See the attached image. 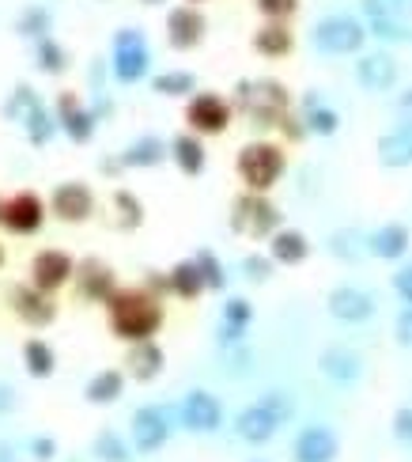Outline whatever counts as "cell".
<instances>
[{"mask_svg":"<svg viewBox=\"0 0 412 462\" xmlns=\"http://www.w3.org/2000/svg\"><path fill=\"white\" fill-rule=\"evenodd\" d=\"M163 322L160 300H151L148 292H117L110 300V330L122 341H151L155 330Z\"/></svg>","mask_w":412,"mask_h":462,"instance_id":"cell-1","label":"cell"},{"mask_svg":"<svg viewBox=\"0 0 412 462\" xmlns=\"http://www.w3.org/2000/svg\"><path fill=\"white\" fill-rule=\"evenodd\" d=\"M234 167H239L243 182L253 189V194H265V189H272L277 179L284 175V152L277 144H269V141H253L239 152Z\"/></svg>","mask_w":412,"mask_h":462,"instance_id":"cell-2","label":"cell"},{"mask_svg":"<svg viewBox=\"0 0 412 462\" xmlns=\"http://www.w3.org/2000/svg\"><path fill=\"white\" fill-rule=\"evenodd\" d=\"M367 27L360 19L352 15H325L314 23V46L322 53H333V57H344V53H360L363 42H367Z\"/></svg>","mask_w":412,"mask_h":462,"instance_id":"cell-3","label":"cell"},{"mask_svg":"<svg viewBox=\"0 0 412 462\" xmlns=\"http://www.w3.org/2000/svg\"><path fill=\"white\" fill-rule=\"evenodd\" d=\"M243 106L250 118H258V125H277L288 110V88L277 80H258V84H239Z\"/></svg>","mask_w":412,"mask_h":462,"instance_id":"cell-4","label":"cell"},{"mask_svg":"<svg viewBox=\"0 0 412 462\" xmlns=\"http://www.w3.org/2000/svg\"><path fill=\"white\" fill-rule=\"evenodd\" d=\"M234 231H246L253 239H265V236H277L280 231V213L277 205L265 201L261 194H246L234 201V217H231Z\"/></svg>","mask_w":412,"mask_h":462,"instance_id":"cell-5","label":"cell"},{"mask_svg":"<svg viewBox=\"0 0 412 462\" xmlns=\"http://www.w3.org/2000/svg\"><path fill=\"white\" fill-rule=\"evenodd\" d=\"M148 42H144V34L136 31V27H125V31H117L114 38V76L122 84H136L141 76L148 72Z\"/></svg>","mask_w":412,"mask_h":462,"instance_id":"cell-6","label":"cell"},{"mask_svg":"<svg viewBox=\"0 0 412 462\" xmlns=\"http://www.w3.org/2000/svg\"><path fill=\"white\" fill-rule=\"evenodd\" d=\"M182 425L189 432H197V436H208L224 425V406H220V398L208 394L205 387L197 391H189L186 402H182Z\"/></svg>","mask_w":412,"mask_h":462,"instance_id":"cell-7","label":"cell"},{"mask_svg":"<svg viewBox=\"0 0 412 462\" xmlns=\"http://www.w3.org/2000/svg\"><path fill=\"white\" fill-rule=\"evenodd\" d=\"M186 122L197 129V133H224L227 122H231V106L224 95H212V91H201V95H193L189 106H186Z\"/></svg>","mask_w":412,"mask_h":462,"instance_id":"cell-8","label":"cell"},{"mask_svg":"<svg viewBox=\"0 0 412 462\" xmlns=\"http://www.w3.org/2000/svg\"><path fill=\"white\" fill-rule=\"evenodd\" d=\"M337 455H341V439L325 425H307L296 436V444H291V458L296 462H333Z\"/></svg>","mask_w":412,"mask_h":462,"instance_id":"cell-9","label":"cell"},{"mask_svg":"<svg viewBox=\"0 0 412 462\" xmlns=\"http://www.w3.org/2000/svg\"><path fill=\"white\" fill-rule=\"evenodd\" d=\"M133 448L141 451V455H151V451H160L167 444V436H170V425H167V413L163 410H155V406H141L133 413Z\"/></svg>","mask_w":412,"mask_h":462,"instance_id":"cell-10","label":"cell"},{"mask_svg":"<svg viewBox=\"0 0 412 462\" xmlns=\"http://www.w3.org/2000/svg\"><path fill=\"white\" fill-rule=\"evenodd\" d=\"M325 307H329V315L337 322H367L371 315H375V296L363 292V288L341 284V288H333L329 292Z\"/></svg>","mask_w":412,"mask_h":462,"instance_id":"cell-11","label":"cell"},{"mask_svg":"<svg viewBox=\"0 0 412 462\" xmlns=\"http://www.w3.org/2000/svg\"><path fill=\"white\" fill-rule=\"evenodd\" d=\"M201 38H205V15L193 5H182L167 15V42L174 50H193Z\"/></svg>","mask_w":412,"mask_h":462,"instance_id":"cell-12","label":"cell"},{"mask_svg":"<svg viewBox=\"0 0 412 462\" xmlns=\"http://www.w3.org/2000/svg\"><path fill=\"white\" fill-rule=\"evenodd\" d=\"M356 80L367 88V91H389L398 84V61L389 53H363L356 61Z\"/></svg>","mask_w":412,"mask_h":462,"instance_id":"cell-13","label":"cell"},{"mask_svg":"<svg viewBox=\"0 0 412 462\" xmlns=\"http://www.w3.org/2000/svg\"><path fill=\"white\" fill-rule=\"evenodd\" d=\"M91 208H95V198H91V189L84 182H65V186L53 189V213L61 220L80 224V220L91 217Z\"/></svg>","mask_w":412,"mask_h":462,"instance_id":"cell-14","label":"cell"},{"mask_svg":"<svg viewBox=\"0 0 412 462\" xmlns=\"http://www.w3.org/2000/svg\"><path fill=\"white\" fill-rule=\"evenodd\" d=\"M31 273H34V284L42 288V292H57V288L72 277V258L65 250H42V254L34 258Z\"/></svg>","mask_w":412,"mask_h":462,"instance_id":"cell-15","label":"cell"},{"mask_svg":"<svg viewBox=\"0 0 412 462\" xmlns=\"http://www.w3.org/2000/svg\"><path fill=\"white\" fill-rule=\"evenodd\" d=\"M318 368H322L325 379L348 387V383H356V379L363 375V360L352 353V349H344V345H329V349L318 356Z\"/></svg>","mask_w":412,"mask_h":462,"instance_id":"cell-16","label":"cell"},{"mask_svg":"<svg viewBox=\"0 0 412 462\" xmlns=\"http://www.w3.org/2000/svg\"><path fill=\"white\" fill-rule=\"evenodd\" d=\"M277 429H280V420L272 417L261 402L258 406H246L239 417H234V432H239L246 444H269V439L277 436Z\"/></svg>","mask_w":412,"mask_h":462,"instance_id":"cell-17","label":"cell"},{"mask_svg":"<svg viewBox=\"0 0 412 462\" xmlns=\"http://www.w3.org/2000/svg\"><path fill=\"white\" fill-rule=\"evenodd\" d=\"M375 152H379V163L389 167V171L412 167V125H401V129L382 133L379 144H375Z\"/></svg>","mask_w":412,"mask_h":462,"instance_id":"cell-18","label":"cell"},{"mask_svg":"<svg viewBox=\"0 0 412 462\" xmlns=\"http://www.w3.org/2000/svg\"><path fill=\"white\" fill-rule=\"evenodd\" d=\"M367 250L375 258H382V262L405 258V250H408V227L405 224H382L379 231H371V236H367Z\"/></svg>","mask_w":412,"mask_h":462,"instance_id":"cell-19","label":"cell"},{"mask_svg":"<svg viewBox=\"0 0 412 462\" xmlns=\"http://www.w3.org/2000/svg\"><path fill=\"white\" fill-rule=\"evenodd\" d=\"M163 349H160V345H155V341H136L133 345V349H129V375L136 379V383H151L155 375H160L163 372Z\"/></svg>","mask_w":412,"mask_h":462,"instance_id":"cell-20","label":"cell"},{"mask_svg":"<svg viewBox=\"0 0 412 462\" xmlns=\"http://www.w3.org/2000/svg\"><path fill=\"white\" fill-rule=\"evenodd\" d=\"M5 224L12 231H19V236H31V231L42 227V201H38L34 194H15L8 201V217Z\"/></svg>","mask_w":412,"mask_h":462,"instance_id":"cell-21","label":"cell"},{"mask_svg":"<svg viewBox=\"0 0 412 462\" xmlns=\"http://www.w3.org/2000/svg\"><path fill=\"white\" fill-rule=\"evenodd\" d=\"M307 254H310V243H307L303 231L284 227V231H277V236H272V243H269V258L280 262V265H299V262H307Z\"/></svg>","mask_w":412,"mask_h":462,"instance_id":"cell-22","label":"cell"},{"mask_svg":"<svg viewBox=\"0 0 412 462\" xmlns=\"http://www.w3.org/2000/svg\"><path fill=\"white\" fill-rule=\"evenodd\" d=\"M61 125H65V133L76 144H87L91 133H95V114L84 110L72 95H61Z\"/></svg>","mask_w":412,"mask_h":462,"instance_id":"cell-23","label":"cell"},{"mask_svg":"<svg viewBox=\"0 0 412 462\" xmlns=\"http://www.w3.org/2000/svg\"><path fill=\"white\" fill-rule=\"evenodd\" d=\"M167 288L174 296H182V300H197L208 284H205V273H201L197 262H179L167 273Z\"/></svg>","mask_w":412,"mask_h":462,"instance_id":"cell-24","label":"cell"},{"mask_svg":"<svg viewBox=\"0 0 412 462\" xmlns=\"http://www.w3.org/2000/svg\"><path fill=\"white\" fill-rule=\"evenodd\" d=\"M253 322V303L243 300V296H234L224 303V326H220V341H239L246 334V326Z\"/></svg>","mask_w":412,"mask_h":462,"instance_id":"cell-25","label":"cell"},{"mask_svg":"<svg viewBox=\"0 0 412 462\" xmlns=\"http://www.w3.org/2000/svg\"><path fill=\"white\" fill-rule=\"evenodd\" d=\"M253 50H258L261 57H284L291 50V31L284 27V19H272V23L258 27V34H253Z\"/></svg>","mask_w":412,"mask_h":462,"instance_id":"cell-26","label":"cell"},{"mask_svg":"<svg viewBox=\"0 0 412 462\" xmlns=\"http://www.w3.org/2000/svg\"><path fill=\"white\" fill-rule=\"evenodd\" d=\"M170 160L179 163V171L182 175H201L205 171V148H201V141L197 137H174V144H170Z\"/></svg>","mask_w":412,"mask_h":462,"instance_id":"cell-27","label":"cell"},{"mask_svg":"<svg viewBox=\"0 0 412 462\" xmlns=\"http://www.w3.org/2000/svg\"><path fill=\"white\" fill-rule=\"evenodd\" d=\"M167 156H170V152L163 148L160 137H141L136 144H129V148L122 152V163H125V167H155V163H163Z\"/></svg>","mask_w":412,"mask_h":462,"instance_id":"cell-28","label":"cell"},{"mask_svg":"<svg viewBox=\"0 0 412 462\" xmlns=\"http://www.w3.org/2000/svg\"><path fill=\"white\" fill-rule=\"evenodd\" d=\"M80 284H84V296H95V300H103V303H110V300L117 296L114 273H110L106 265H99V262H87V265H84Z\"/></svg>","mask_w":412,"mask_h":462,"instance_id":"cell-29","label":"cell"},{"mask_svg":"<svg viewBox=\"0 0 412 462\" xmlns=\"http://www.w3.org/2000/svg\"><path fill=\"white\" fill-rule=\"evenodd\" d=\"M122 387H125V379H122V372H99L95 375L87 387H84V398L91 402V406H110V402H117V394H122Z\"/></svg>","mask_w":412,"mask_h":462,"instance_id":"cell-30","label":"cell"},{"mask_svg":"<svg viewBox=\"0 0 412 462\" xmlns=\"http://www.w3.org/2000/svg\"><path fill=\"white\" fill-rule=\"evenodd\" d=\"M23 364H27V375H34V379H50L53 375V349L42 341V337H31L27 345H23Z\"/></svg>","mask_w":412,"mask_h":462,"instance_id":"cell-31","label":"cell"},{"mask_svg":"<svg viewBox=\"0 0 412 462\" xmlns=\"http://www.w3.org/2000/svg\"><path fill=\"white\" fill-rule=\"evenodd\" d=\"M15 311L23 315L27 322H34V326H46L53 319V303L46 296L31 292V288H19V292H15Z\"/></svg>","mask_w":412,"mask_h":462,"instance_id":"cell-32","label":"cell"},{"mask_svg":"<svg viewBox=\"0 0 412 462\" xmlns=\"http://www.w3.org/2000/svg\"><path fill=\"white\" fill-rule=\"evenodd\" d=\"M151 88L160 91V95H167V99H182V95H193V88H197V76L193 72H160L151 80Z\"/></svg>","mask_w":412,"mask_h":462,"instance_id":"cell-33","label":"cell"},{"mask_svg":"<svg viewBox=\"0 0 412 462\" xmlns=\"http://www.w3.org/2000/svg\"><path fill=\"white\" fill-rule=\"evenodd\" d=\"M91 451H95V458H103V462H129L133 455H129V444L117 432H99L95 436V444H91Z\"/></svg>","mask_w":412,"mask_h":462,"instance_id":"cell-34","label":"cell"},{"mask_svg":"<svg viewBox=\"0 0 412 462\" xmlns=\"http://www.w3.org/2000/svg\"><path fill=\"white\" fill-rule=\"evenodd\" d=\"M307 129L318 133V137H333V133L341 129V114L329 110V106H307Z\"/></svg>","mask_w":412,"mask_h":462,"instance_id":"cell-35","label":"cell"},{"mask_svg":"<svg viewBox=\"0 0 412 462\" xmlns=\"http://www.w3.org/2000/svg\"><path fill=\"white\" fill-rule=\"evenodd\" d=\"M114 205H117V213H122V227H141L144 220V205L136 201V194H129V189H117L114 194Z\"/></svg>","mask_w":412,"mask_h":462,"instance_id":"cell-36","label":"cell"},{"mask_svg":"<svg viewBox=\"0 0 412 462\" xmlns=\"http://www.w3.org/2000/svg\"><path fill=\"white\" fill-rule=\"evenodd\" d=\"M201 265V273H205V284L208 288H215V292H220V288L227 284V273H224V265H220V258L212 254V250H197V258H193Z\"/></svg>","mask_w":412,"mask_h":462,"instance_id":"cell-37","label":"cell"},{"mask_svg":"<svg viewBox=\"0 0 412 462\" xmlns=\"http://www.w3.org/2000/svg\"><path fill=\"white\" fill-rule=\"evenodd\" d=\"M261 406L272 413L284 425V420H291V413H296V402H291V394L288 391H265L261 394Z\"/></svg>","mask_w":412,"mask_h":462,"instance_id":"cell-38","label":"cell"},{"mask_svg":"<svg viewBox=\"0 0 412 462\" xmlns=\"http://www.w3.org/2000/svg\"><path fill=\"white\" fill-rule=\"evenodd\" d=\"M38 69L42 72H65V50L57 46V42H50V38H42V42H38Z\"/></svg>","mask_w":412,"mask_h":462,"instance_id":"cell-39","label":"cell"},{"mask_svg":"<svg viewBox=\"0 0 412 462\" xmlns=\"http://www.w3.org/2000/svg\"><path fill=\"white\" fill-rule=\"evenodd\" d=\"M50 31V12L46 8H27L23 15H19V34H27V38H42Z\"/></svg>","mask_w":412,"mask_h":462,"instance_id":"cell-40","label":"cell"},{"mask_svg":"<svg viewBox=\"0 0 412 462\" xmlns=\"http://www.w3.org/2000/svg\"><path fill=\"white\" fill-rule=\"evenodd\" d=\"M38 110V99H34V91L31 88H15V99L5 106V114H8V118H31V114Z\"/></svg>","mask_w":412,"mask_h":462,"instance_id":"cell-41","label":"cell"},{"mask_svg":"<svg viewBox=\"0 0 412 462\" xmlns=\"http://www.w3.org/2000/svg\"><path fill=\"white\" fill-rule=\"evenodd\" d=\"M23 125H27V137H31L34 144H46V141L53 137V122H50V114H46L42 106H38V110L31 114V118H27Z\"/></svg>","mask_w":412,"mask_h":462,"instance_id":"cell-42","label":"cell"},{"mask_svg":"<svg viewBox=\"0 0 412 462\" xmlns=\"http://www.w3.org/2000/svg\"><path fill=\"white\" fill-rule=\"evenodd\" d=\"M367 31L375 38H408V31L401 27V19L386 15V19H367Z\"/></svg>","mask_w":412,"mask_h":462,"instance_id":"cell-43","label":"cell"},{"mask_svg":"<svg viewBox=\"0 0 412 462\" xmlns=\"http://www.w3.org/2000/svg\"><path fill=\"white\" fill-rule=\"evenodd\" d=\"M243 273H246L250 281L265 284L269 273H272V258H265V254H246V258H243Z\"/></svg>","mask_w":412,"mask_h":462,"instance_id":"cell-44","label":"cell"},{"mask_svg":"<svg viewBox=\"0 0 412 462\" xmlns=\"http://www.w3.org/2000/svg\"><path fill=\"white\" fill-rule=\"evenodd\" d=\"M253 5H258V12L269 15V19H288L299 8V0H253Z\"/></svg>","mask_w":412,"mask_h":462,"instance_id":"cell-45","label":"cell"},{"mask_svg":"<svg viewBox=\"0 0 412 462\" xmlns=\"http://www.w3.org/2000/svg\"><path fill=\"white\" fill-rule=\"evenodd\" d=\"M352 243H356V236H352V231H337V236L329 239L333 254H337V258H348V262H356V258H360V250L352 246Z\"/></svg>","mask_w":412,"mask_h":462,"instance_id":"cell-46","label":"cell"},{"mask_svg":"<svg viewBox=\"0 0 412 462\" xmlns=\"http://www.w3.org/2000/svg\"><path fill=\"white\" fill-rule=\"evenodd\" d=\"M394 337H398V345L412 349V307H405V311L398 315V322H394Z\"/></svg>","mask_w":412,"mask_h":462,"instance_id":"cell-47","label":"cell"},{"mask_svg":"<svg viewBox=\"0 0 412 462\" xmlns=\"http://www.w3.org/2000/svg\"><path fill=\"white\" fill-rule=\"evenodd\" d=\"M394 436L405 439V444H412V406H401L394 413Z\"/></svg>","mask_w":412,"mask_h":462,"instance_id":"cell-48","label":"cell"},{"mask_svg":"<svg viewBox=\"0 0 412 462\" xmlns=\"http://www.w3.org/2000/svg\"><path fill=\"white\" fill-rule=\"evenodd\" d=\"M394 292H398L405 303H412V262L401 265L398 273H394Z\"/></svg>","mask_w":412,"mask_h":462,"instance_id":"cell-49","label":"cell"},{"mask_svg":"<svg viewBox=\"0 0 412 462\" xmlns=\"http://www.w3.org/2000/svg\"><path fill=\"white\" fill-rule=\"evenodd\" d=\"M367 19H386V15H394V0H360ZM398 19V15H394Z\"/></svg>","mask_w":412,"mask_h":462,"instance_id":"cell-50","label":"cell"},{"mask_svg":"<svg viewBox=\"0 0 412 462\" xmlns=\"http://www.w3.org/2000/svg\"><path fill=\"white\" fill-rule=\"evenodd\" d=\"M31 451H34V458H38V462H50V458L57 455V444H53L50 436H38L34 444H31Z\"/></svg>","mask_w":412,"mask_h":462,"instance_id":"cell-51","label":"cell"},{"mask_svg":"<svg viewBox=\"0 0 412 462\" xmlns=\"http://www.w3.org/2000/svg\"><path fill=\"white\" fill-rule=\"evenodd\" d=\"M15 406V391L12 387H0V413H8Z\"/></svg>","mask_w":412,"mask_h":462,"instance_id":"cell-52","label":"cell"},{"mask_svg":"<svg viewBox=\"0 0 412 462\" xmlns=\"http://www.w3.org/2000/svg\"><path fill=\"white\" fill-rule=\"evenodd\" d=\"M394 15L401 19V23H405V19H412V0H394Z\"/></svg>","mask_w":412,"mask_h":462,"instance_id":"cell-53","label":"cell"},{"mask_svg":"<svg viewBox=\"0 0 412 462\" xmlns=\"http://www.w3.org/2000/svg\"><path fill=\"white\" fill-rule=\"evenodd\" d=\"M398 106H401V114L408 118V125H412V88H408V91L401 95V103H398Z\"/></svg>","mask_w":412,"mask_h":462,"instance_id":"cell-54","label":"cell"},{"mask_svg":"<svg viewBox=\"0 0 412 462\" xmlns=\"http://www.w3.org/2000/svg\"><path fill=\"white\" fill-rule=\"evenodd\" d=\"M0 462H15V455H12V448H8V444H0Z\"/></svg>","mask_w":412,"mask_h":462,"instance_id":"cell-55","label":"cell"},{"mask_svg":"<svg viewBox=\"0 0 412 462\" xmlns=\"http://www.w3.org/2000/svg\"><path fill=\"white\" fill-rule=\"evenodd\" d=\"M5 217H8V201H0V224H5Z\"/></svg>","mask_w":412,"mask_h":462,"instance_id":"cell-56","label":"cell"},{"mask_svg":"<svg viewBox=\"0 0 412 462\" xmlns=\"http://www.w3.org/2000/svg\"><path fill=\"white\" fill-rule=\"evenodd\" d=\"M141 5H163V0H141Z\"/></svg>","mask_w":412,"mask_h":462,"instance_id":"cell-57","label":"cell"},{"mask_svg":"<svg viewBox=\"0 0 412 462\" xmlns=\"http://www.w3.org/2000/svg\"><path fill=\"white\" fill-rule=\"evenodd\" d=\"M193 5H197V0H193Z\"/></svg>","mask_w":412,"mask_h":462,"instance_id":"cell-58","label":"cell"},{"mask_svg":"<svg viewBox=\"0 0 412 462\" xmlns=\"http://www.w3.org/2000/svg\"><path fill=\"white\" fill-rule=\"evenodd\" d=\"M0 258H5V254H0Z\"/></svg>","mask_w":412,"mask_h":462,"instance_id":"cell-59","label":"cell"}]
</instances>
